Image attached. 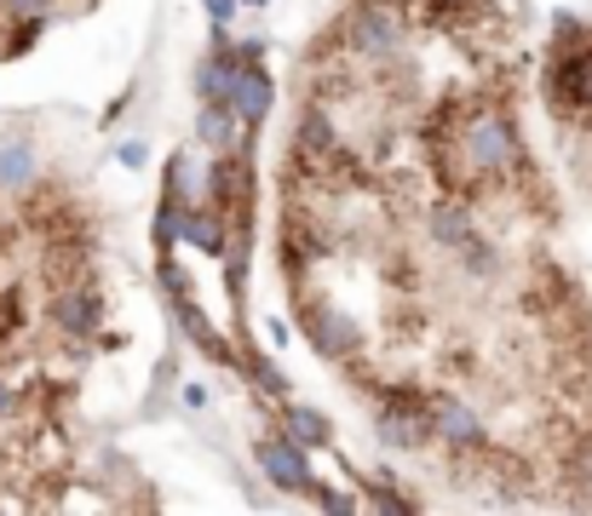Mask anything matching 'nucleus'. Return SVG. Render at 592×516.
Segmentation results:
<instances>
[{"label":"nucleus","instance_id":"obj_1","mask_svg":"<svg viewBox=\"0 0 592 516\" xmlns=\"http://www.w3.org/2000/svg\"><path fill=\"white\" fill-rule=\"evenodd\" d=\"M552 115L575 132V166L592 179V34L581 29L552 52Z\"/></svg>","mask_w":592,"mask_h":516}]
</instances>
